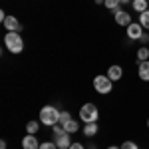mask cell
I'll list each match as a JSON object with an SVG mask.
<instances>
[{
	"label": "cell",
	"instance_id": "6da1fadb",
	"mask_svg": "<svg viewBox=\"0 0 149 149\" xmlns=\"http://www.w3.org/2000/svg\"><path fill=\"white\" fill-rule=\"evenodd\" d=\"M58 121H60V111L54 105H44L40 109V123H44L48 127H54Z\"/></svg>",
	"mask_w": 149,
	"mask_h": 149
},
{
	"label": "cell",
	"instance_id": "7a4b0ae2",
	"mask_svg": "<svg viewBox=\"0 0 149 149\" xmlns=\"http://www.w3.org/2000/svg\"><path fill=\"white\" fill-rule=\"evenodd\" d=\"M4 44H6V50L12 52V54H20L24 50V40L18 32H6L4 36Z\"/></svg>",
	"mask_w": 149,
	"mask_h": 149
},
{
	"label": "cell",
	"instance_id": "3957f363",
	"mask_svg": "<svg viewBox=\"0 0 149 149\" xmlns=\"http://www.w3.org/2000/svg\"><path fill=\"white\" fill-rule=\"evenodd\" d=\"M97 117H100V111H97L95 103H84L80 107V119L84 123H93V121H97Z\"/></svg>",
	"mask_w": 149,
	"mask_h": 149
},
{
	"label": "cell",
	"instance_id": "277c9868",
	"mask_svg": "<svg viewBox=\"0 0 149 149\" xmlns=\"http://www.w3.org/2000/svg\"><path fill=\"white\" fill-rule=\"evenodd\" d=\"M111 88H113V81L109 80V76L100 74V76H95V78H93V90H95L97 93L105 95V93L111 92Z\"/></svg>",
	"mask_w": 149,
	"mask_h": 149
},
{
	"label": "cell",
	"instance_id": "5b68a950",
	"mask_svg": "<svg viewBox=\"0 0 149 149\" xmlns=\"http://www.w3.org/2000/svg\"><path fill=\"white\" fill-rule=\"evenodd\" d=\"M113 16H115V24H117V26L127 28V26L131 24V16H129V12H125L123 8H117V10L113 12Z\"/></svg>",
	"mask_w": 149,
	"mask_h": 149
},
{
	"label": "cell",
	"instance_id": "8992f818",
	"mask_svg": "<svg viewBox=\"0 0 149 149\" xmlns=\"http://www.w3.org/2000/svg\"><path fill=\"white\" fill-rule=\"evenodd\" d=\"M125 30H127V38L129 40H141V36H143V26L137 22H131Z\"/></svg>",
	"mask_w": 149,
	"mask_h": 149
},
{
	"label": "cell",
	"instance_id": "52a82bcc",
	"mask_svg": "<svg viewBox=\"0 0 149 149\" xmlns=\"http://www.w3.org/2000/svg\"><path fill=\"white\" fill-rule=\"evenodd\" d=\"M2 24H4V28H6L8 32H20V30H22L20 20H18L16 16H6V18L2 20Z\"/></svg>",
	"mask_w": 149,
	"mask_h": 149
},
{
	"label": "cell",
	"instance_id": "ba28073f",
	"mask_svg": "<svg viewBox=\"0 0 149 149\" xmlns=\"http://www.w3.org/2000/svg\"><path fill=\"white\" fill-rule=\"evenodd\" d=\"M22 149H40V141L36 139V135L26 133V137L22 139Z\"/></svg>",
	"mask_w": 149,
	"mask_h": 149
},
{
	"label": "cell",
	"instance_id": "9c48e42d",
	"mask_svg": "<svg viewBox=\"0 0 149 149\" xmlns=\"http://www.w3.org/2000/svg\"><path fill=\"white\" fill-rule=\"evenodd\" d=\"M137 74H139V80L149 81V60L139 62V64H137Z\"/></svg>",
	"mask_w": 149,
	"mask_h": 149
},
{
	"label": "cell",
	"instance_id": "30bf717a",
	"mask_svg": "<svg viewBox=\"0 0 149 149\" xmlns=\"http://www.w3.org/2000/svg\"><path fill=\"white\" fill-rule=\"evenodd\" d=\"M56 145H58V149H70V145H72L70 133H62V135H58V137H56Z\"/></svg>",
	"mask_w": 149,
	"mask_h": 149
},
{
	"label": "cell",
	"instance_id": "8fae6325",
	"mask_svg": "<svg viewBox=\"0 0 149 149\" xmlns=\"http://www.w3.org/2000/svg\"><path fill=\"white\" fill-rule=\"evenodd\" d=\"M107 76H109V80L111 81H117L123 78V70L119 68V66H111V68L107 70Z\"/></svg>",
	"mask_w": 149,
	"mask_h": 149
},
{
	"label": "cell",
	"instance_id": "7c38bea8",
	"mask_svg": "<svg viewBox=\"0 0 149 149\" xmlns=\"http://www.w3.org/2000/svg\"><path fill=\"white\" fill-rule=\"evenodd\" d=\"M131 6H133V10L135 12H145V10H149V0H133L131 2Z\"/></svg>",
	"mask_w": 149,
	"mask_h": 149
},
{
	"label": "cell",
	"instance_id": "4fadbf2b",
	"mask_svg": "<svg viewBox=\"0 0 149 149\" xmlns=\"http://www.w3.org/2000/svg\"><path fill=\"white\" fill-rule=\"evenodd\" d=\"M97 133V123L93 121V123H86V127H84V135L86 137H93Z\"/></svg>",
	"mask_w": 149,
	"mask_h": 149
},
{
	"label": "cell",
	"instance_id": "5bb4252c",
	"mask_svg": "<svg viewBox=\"0 0 149 149\" xmlns=\"http://www.w3.org/2000/svg\"><path fill=\"white\" fill-rule=\"evenodd\" d=\"M64 129H66V133H70V135H72V133H76V131L80 129V125L76 123V119H70L68 123H64Z\"/></svg>",
	"mask_w": 149,
	"mask_h": 149
},
{
	"label": "cell",
	"instance_id": "9a60e30c",
	"mask_svg": "<svg viewBox=\"0 0 149 149\" xmlns=\"http://www.w3.org/2000/svg\"><path fill=\"white\" fill-rule=\"evenodd\" d=\"M38 129H40V121H28L26 123V133H30V135H36Z\"/></svg>",
	"mask_w": 149,
	"mask_h": 149
},
{
	"label": "cell",
	"instance_id": "2e32d148",
	"mask_svg": "<svg viewBox=\"0 0 149 149\" xmlns=\"http://www.w3.org/2000/svg\"><path fill=\"white\" fill-rule=\"evenodd\" d=\"M145 60H149V48L147 46H141L137 50V64H139V62H145Z\"/></svg>",
	"mask_w": 149,
	"mask_h": 149
},
{
	"label": "cell",
	"instance_id": "e0dca14e",
	"mask_svg": "<svg viewBox=\"0 0 149 149\" xmlns=\"http://www.w3.org/2000/svg\"><path fill=\"white\" fill-rule=\"evenodd\" d=\"M103 6H105L107 10H111V12H115L117 8H121L119 0H103Z\"/></svg>",
	"mask_w": 149,
	"mask_h": 149
},
{
	"label": "cell",
	"instance_id": "ac0fdd59",
	"mask_svg": "<svg viewBox=\"0 0 149 149\" xmlns=\"http://www.w3.org/2000/svg\"><path fill=\"white\" fill-rule=\"evenodd\" d=\"M139 24L143 26V30H149V10L139 14Z\"/></svg>",
	"mask_w": 149,
	"mask_h": 149
},
{
	"label": "cell",
	"instance_id": "d6986e66",
	"mask_svg": "<svg viewBox=\"0 0 149 149\" xmlns=\"http://www.w3.org/2000/svg\"><path fill=\"white\" fill-rule=\"evenodd\" d=\"M70 119H72L70 111H60V121H58V123H62V125H64V123H68Z\"/></svg>",
	"mask_w": 149,
	"mask_h": 149
},
{
	"label": "cell",
	"instance_id": "ffe728a7",
	"mask_svg": "<svg viewBox=\"0 0 149 149\" xmlns=\"http://www.w3.org/2000/svg\"><path fill=\"white\" fill-rule=\"evenodd\" d=\"M40 149H58L56 141H44V143H40Z\"/></svg>",
	"mask_w": 149,
	"mask_h": 149
},
{
	"label": "cell",
	"instance_id": "44dd1931",
	"mask_svg": "<svg viewBox=\"0 0 149 149\" xmlns=\"http://www.w3.org/2000/svg\"><path fill=\"white\" fill-rule=\"evenodd\" d=\"M121 149H139V147L133 143V141H125V143L121 145Z\"/></svg>",
	"mask_w": 149,
	"mask_h": 149
},
{
	"label": "cell",
	"instance_id": "7402d4cb",
	"mask_svg": "<svg viewBox=\"0 0 149 149\" xmlns=\"http://www.w3.org/2000/svg\"><path fill=\"white\" fill-rule=\"evenodd\" d=\"M139 42H143V44H147V42H149V34H145V32H143V36H141V40H139Z\"/></svg>",
	"mask_w": 149,
	"mask_h": 149
},
{
	"label": "cell",
	"instance_id": "603a6c76",
	"mask_svg": "<svg viewBox=\"0 0 149 149\" xmlns=\"http://www.w3.org/2000/svg\"><path fill=\"white\" fill-rule=\"evenodd\" d=\"M70 149H84V145H81V143H72Z\"/></svg>",
	"mask_w": 149,
	"mask_h": 149
},
{
	"label": "cell",
	"instance_id": "cb8c5ba5",
	"mask_svg": "<svg viewBox=\"0 0 149 149\" xmlns=\"http://www.w3.org/2000/svg\"><path fill=\"white\" fill-rule=\"evenodd\" d=\"M0 149H6V141H4V139L0 141Z\"/></svg>",
	"mask_w": 149,
	"mask_h": 149
},
{
	"label": "cell",
	"instance_id": "d4e9b609",
	"mask_svg": "<svg viewBox=\"0 0 149 149\" xmlns=\"http://www.w3.org/2000/svg\"><path fill=\"white\" fill-rule=\"evenodd\" d=\"M129 2H133V0H119V4H129Z\"/></svg>",
	"mask_w": 149,
	"mask_h": 149
},
{
	"label": "cell",
	"instance_id": "484cf974",
	"mask_svg": "<svg viewBox=\"0 0 149 149\" xmlns=\"http://www.w3.org/2000/svg\"><path fill=\"white\" fill-rule=\"evenodd\" d=\"M107 149H121V147H117V145H109Z\"/></svg>",
	"mask_w": 149,
	"mask_h": 149
},
{
	"label": "cell",
	"instance_id": "4316f807",
	"mask_svg": "<svg viewBox=\"0 0 149 149\" xmlns=\"http://www.w3.org/2000/svg\"><path fill=\"white\" fill-rule=\"evenodd\" d=\"M95 4H103V0H95Z\"/></svg>",
	"mask_w": 149,
	"mask_h": 149
},
{
	"label": "cell",
	"instance_id": "83f0119b",
	"mask_svg": "<svg viewBox=\"0 0 149 149\" xmlns=\"http://www.w3.org/2000/svg\"><path fill=\"white\" fill-rule=\"evenodd\" d=\"M147 127H149V119H147Z\"/></svg>",
	"mask_w": 149,
	"mask_h": 149
}]
</instances>
